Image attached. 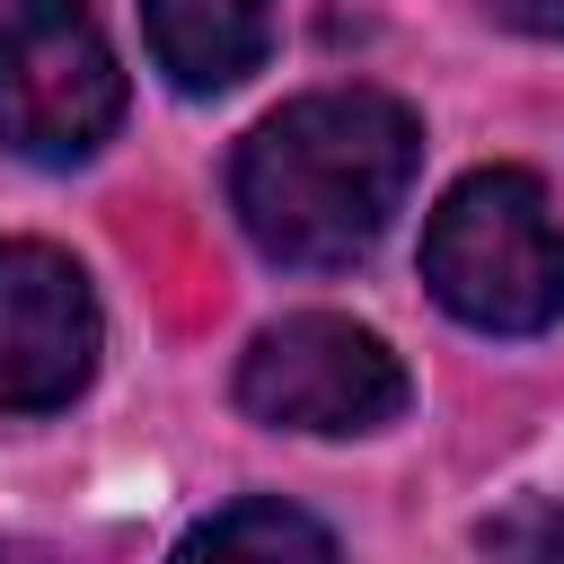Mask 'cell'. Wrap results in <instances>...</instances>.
Masks as SVG:
<instances>
[{
  "mask_svg": "<svg viewBox=\"0 0 564 564\" xmlns=\"http://www.w3.org/2000/svg\"><path fill=\"white\" fill-rule=\"evenodd\" d=\"M423 167V123L388 88H308L273 106L229 159L238 229L300 273H335L379 247Z\"/></svg>",
  "mask_w": 564,
  "mask_h": 564,
  "instance_id": "obj_1",
  "label": "cell"
},
{
  "mask_svg": "<svg viewBox=\"0 0 564 564\" xmlns=\"http://www.w3.org/2000/svg\"><path fill=\"white\" fill-rule=\"evenodd\" d=\"M423 291L476 335H546L564 317V220L529 167H467L423 220Z\"/></svg>",
  "mask_w": 564,
  "mask_h": 564,
  "instance_id": "obj_2",
  "label": "cell"
},
{
  "mask_svg": "<svg viewBox=\"0 0 564 564\" xmlns=\"http://www.w3.org/2000/svg\"><path fill=\"white\" fill-rule=\"evenodd\" d=\"M123 123V70L88 0H0V150L79 167Z\"/></svg>",
  "mask_w": 564,
  "mask_h": 564,
  "instance_id": "obj_3",
  "label": "cell"
},
{
  "mask_svg": "<svg viewBox=\"0 0 564 564\" xmlns=\"http://www.w3.org/2000/svg\"><path fill=\"white\" fill-rule=\"evenodd\" d=\"M238 405L273 432H317V441H344V432H379L405 414V361L352 326V317H282L247 344L238 361Z\"/></svg>",
  "mask_w": 564,
  "mask_h": 564,
  "instance_id": "obj_4",
  "label": "cell"
},
{
  "mask_svg": "<svg viewBox=\"0 0 564 564\" xmlns=\"http://www.w3.org/2000/svg\"><path fill=\"white\" fill-rule=\"evenodd\" d=\"M97 291L44 238H0V414H53L97 370Z\"/></svg>",
  "mask_w": 564,
  "mask_h": 564,
  "instance_id": "obj_5",
  "label": "cell"
},
{
  "mask_svg": "<svg viewBox=\"0 0 564 564\" xmlns=\"http://www.w3.org/2000/svg\"><path fill=\"white\" fill-rule=\"evenodd\" d=\"M141 35L185 97H220L264 62L273 0H141Z\"/></svg>",
  "mask_w": 564,
  "mask_h": 564,
  "instance_id": "obj_6",
  "label": "cell"
},
{
  "mask_svg": "<svg viewBox=\"0 0 564 564\" xmlns=\"http://www.w3.org/2000/svg\"><path fill=\"white\" fill-rule=\"evenodd\" d=\"M167 564H344V546L326 538V520H308L300 502H229L203 529H185V546Z\"/></svg>",
  "mask_w": 564,
  "mask_h": 564,
  "instance_id": "obj_7",
  "label": "cell"
},
{
  "mask_svg": "<svg viewBox=\"0 0 564 564\" xmlns=\"http://www.w3.org/2000/svg\"><path fill=\"white\" fill-rule=\"evenodd\" d=\"M476 555H485V564H564V502H546V494L502 502V511L476 529Z\"/></svg>",
  "mask_w": 564,
  "mask_h": 564,
  "instance_id": "obj_8",
  "label": "cell"
},
{
  "mask_svg": "<svg viewBox=\"0 0 564 564\" xmlns=\"http://www.w3.org/2000/svg\"><path fill=\"white\" fill-rule=\"evenodd\" d=\"M502 26H520V35H546V44H564V0H485Z\"/></svg>",
  "mask_w": 564,
  "mask_h": 564,
  "instance_id": "obj_9",
  "label": "cell"
},
{
  "mask_svg": "<svg viewBox=\"0 0 564 564\" xmlns=\"http://www.w3.org/2000/svg\"><path fill=\"white\" fill-rule=\"evenodd\" d=\"M0 564H53L44 546H18V538H0Z\"/></svg>",
  "mask_w": 564,
  "mask_h": 564,
  "instance_id": "obj_10",
  "label": "cell"
}]
</instances>
